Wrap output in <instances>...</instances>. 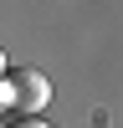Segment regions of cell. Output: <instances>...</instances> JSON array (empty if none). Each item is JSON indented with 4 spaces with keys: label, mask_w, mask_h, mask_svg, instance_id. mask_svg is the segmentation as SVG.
I'll use <instances>...</instances> for the list:
<instances>
[{
    "label": "cell",
    "mask_w": 123,
    "mask_h": 128,
    "mask_svg": "<svg viewBox=\"0 0 123 128\" xmlns=\"http://www.w3.org/2000/svg\"><path fill=\"white\" fill-rule=\"evenodd\" d=\"M51 102V82L36 67H10L5 72V118H41Z\"/></svg>",
    "instance_id": "1"
},
{
    "label": "cell",
    "mask_w": 123,
    "mask_h": 128,
    "mask_svg": "<svg viewBox=\"0 0 123 128\" xmlns=\"http://www.w3.org/2000/svg\"><path fill=\"white\" fill-rule=\"evenodd\" d=\"M5 128H51V123H41V118H5Z\"/></svg>",
    "instance_id": "2"
}]
</instances>
